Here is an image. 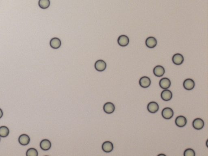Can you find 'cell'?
<instances>
[{
	"instance_id": "cell-19",
	"label": "cell",
	"mask_w": 208,
	"mask_h": 156,
	"mask_svg": "<svg viewBox=\"0 0 208 156\" xmlns=\"http://www.w3.org/2000/svg\"><path fill=\"white\" fill-rule=\"evenodd\" d=\"M10 134V130L6 126H1L0 127V136L6 137Z\"/></svg>"
},
{
	"instance_id": "cell-8",
	"label": "cell",
	"mask_w": 208,
	"mask_h": 156,
	"mask_svg": "<svg viewBox=\"0 0 208 156\" xmlns=\"http://www.w3.org/2000/svg\"><path fill=\"white\" fill-rule=\"evenodd\" d=\"M193 127L197 130L202 129L204 126V121L201 118H196L193 121L192 123Z\"/></svg>"
},
{
	"instance_id": "cell-25",
	"label": "cell",
	"mask_w": 208,
	"mask_h": 156,
	"mask_svg": "<svg viewBox=\"0 0 208 156\" xmlns=\"http://www.w3.org/2000/svg\"><path fill=\"white\" fill-rule=\"evenodd\" d=\"M0 141H1V136H0Z\"/></svg>"
},
{
	"instance_id": "cell-5",
	"label": "cell",
	"mask_w": 208,
	"mask_h": 156,
	"mask_svg": "<svg viewBox=\"0 0 208 156\" xmlns=\"http://www.w3.org/2000/svg\"><path fill=\"white\" fill-rule=\"evenodd\" d=\"M129 38L125 35H122L120 36L118 39V43L120 46H127L129 43Z\"/></svg>"
},
{
	"instance_id": "cell-16",
	"label": "cell",
	"mask_w": 208,
	"mask_h": 156,
	"mask_svg": "<svg viewBox=\"0 0 208 156\" xmlns=\"http://www.w3.org/2000/svg\"><path fill=\"white\" fill-rule=\"evenodd\" d=\"M61 42L60 39L58 38L54 37L52 38L50 42V46L52 48L57 50L60 48L61 46Z\"/></svg>"
},
{
	"instance_id": "cell-11",
	"label": "cell",
	"mask_w": 208,
	"mask_h": 156,
	"mask_svg": "<svg viewBox=\"0 0 208 156\" xmlns=\"http://www.w3.org/2000/svg\"><path fill=\"white\" fill-rule=\"evenodd\" d=\"M165 73V69L163 66L157 65L153 69V74L157 77H161Z\"/></svg>"
},
{
	"instance_id": "cell-24",
	"label": "cell",
	"mask_w": 208,
	"mask_h": 156,
	"mask_svg": "<svg viewBox=\"0 0 208 156\" xmlns=\"http://www.w3.org/2000/svg\"><path fill=\"white\" fill-rule=\"evenodd\" d=\"M161 155L166 156V155L163 154H160L158 155V156H161Z\"/></svg>"
},
{
	"instance_id": "cell-20",
	"label": "cell",
	"mask_w": 208,
	"mask_h": 156,
	"mask_svg": "<svg viewBox=\"0 0 208 156\" xmlns=\"http://www.w3.org/2000/svg\"><path fill=\"white\" fill-rule=\"evenodd\" d=\"M51 4L50 0H39L38 2V5L40 8L42 9L48 8Z\"/></svg>"
},
{
	"instance_id": "cell-17",
	"label": "cell",
	"mask_w": 208,
	"mask_h": 156,
	"mask_svg": "<svg viewBox=\"0 0 208 156\" xmlns=\"http://www.w3.org/2000/svg\"><path fill=\"white\" fill-rule=\"evenodd\" d=\"M19 142L21 145L27 146L30 143V137L29 135H26V134H22L19 136Z\"/></svg>"
},
{
	"instance_id": "cell-9",
	"label": "cell",
	"mask_w": 208,
	"mask_h": 156,
	"mask_svg": "<svg viewBox=\"0 0 208 156\" xmlns=\"http://www.w3.org/2000/svg\"><path fill=\"white\" fill-rule=\"evenodd\" d=\"M160 87L163 89H167L170 87L171 85V81L167 77H163L160 80L159 82Z\"/></svg>"
},
{
	"instance_id": "cell-14",
	"label": "cell",
	"mask_w": 208,
	"mask_h": 156,
	"mask_svg": "<svg viewBox=\"0 0 208 156\" xmlns=\"http://www.w3.org/2000/svg\"><path fill=\"white\" fill-rule=\"evenodd\" d=\"M161 98L165 101H169L172 99L173 94L171 91L167 89H164L162 91L161 94Z\"/></svg>"
},
{
	"instance_id": "cell-2",
	"label": "cell",
	"mask_w": 208,
	"mask_h": 156,
	"mask_svg": "<svg viewBox=\"0 0 208 156\" xmlns=\"http://www.w3.org/2000/svg\"><path fill=\"white\" fill-rule=\"evenodd\" d=\"M94 67L97 71L103 72L106 69L107 64L104 60H99L95 62Z\"/></svg>"
},
{
	"instance_id": "cell-22",
	"label": "cell",
	"mask_w": 208,
	"mask_h": 156,
	"mask_svg": "<svg viewBox=\"0 0 208 156\" xmlns=\"http://www.w3.org/2000/svg\"><path fill=\"white\" fill-rule=\"evenodd\" d=\"M195 151L192 149H187L184 151V156H195Z\"/></svg>"
},
{
	"instance_id": "cell-4",
	"label": "cell",
	"mask_w": 208,
	"mask_h": 156,
	"mask_svg": "<svg viewBox=\"0 0 208 156\" xmlns=\"http://www.w3.org/2000/svg\"><path fill=\"white\" fill-rule=\"evenodd\" d=\"M183 86L184 88L187 90H192L195 87V82L191 78H188L184 81Z\"/></svg>"
},
{
	"instance_id": "cell-1",
	"label": "cell",
	"mask_w": 208,
	"mask_h": 156,
	"mask_svg": "<svg viewBox=\"0 0 208 156\" xmlns=\"http://www.w3.org/2000/svg\"><path fill=\"white\" fill-rule=\"evenodd\" d=\"M174 111L170 107L165 108L161 112L163 118L166 119H170L173 117Z\"/></svg>"
},
{
	"instance_id": "cell-10",
	"label": "cell",
	"mask_w": 208,
	"mask_h": 156,
	"mask_svg": "<svg viewBox=\"0 0 208 156\" xmlns=\"http://www.w3.org/2000/svg\"><path fill=\"white\" fill-rule=\"evenodd\" d=\"M157 41L156 38L154 37H149L146 38L145 41L146 46L149 48L152 49L157 46Z\"/></svg>"
},
{
	"instance_id": "cell-18",
	"label": "cell",
	"mask_w": 208,
	"mask_h": 156,
	"mask_svg": "<svg viewBox=\"0 0 208 156\" xmlns=\"http://www.w3.org/2000/svg\"><path fill=\"white\" fill-rule=\"evenodd\" d=\"M40 147L42 150L44 151L49 150L51 147V143L49 140L44 139L40 142Z\"/></svg>"
},
{
	"instance_id": "cell-7",
	"label": "cell",
	"mask_w": 208,
	"mask_h": 156,
	"mask_svg": "<svg viewBox=\"0 0 208 156\" xmlns=\"http://www.w3.org/2000/svg\"><path fill=\"white\" fill-rule=\"evenodd\" d=\"M172 62L177 65H180L184 62V57L180 53H176L174 55L172 58Z\"/></svg>"
},
{
	"instance_id": "cell-13",
	"label": "cell",
	"mask_w": 208,
	"mask_h": 156,
	"mask_svg": "<svg viewBox=\"0 0 208 156\" xmlns=\"http://www.w3.org/2000/svg\"><path fill=\"white\" fill-rule=\"evenodd\" d=\"M176 125L180 128H182L186 126L187 123V120L186 118L183 116H178L175 119Z\"/></svg>"
},
{
	"instance_id": "cell-15",
	"label": "cell",
	"mask_w": 208,
	"mask_h": 156,
	"mask_svg": "<svg viewBox=\"0 0 208 156\" xmlns=\"http://www.w3.org/2000/svg\"><path fill=\"white\" fill-rule=\"evenodd\" d=\"M102 148L104 152L106 153H110L112 152L113 149V143L110 141H106L103 143L102 146Z\"/></svg>"
},
{
	"instance_id": "cell-21",
	"label": "cell",
	"mask_w": 208,
	"mask_h": 156,
	"mask_svg": "<svg viewBox=\"0 0 208 156\" xmlns=\"http://www.w3.org/2000/svg\"><path fill=\"white\" fill-rule=\"evenodd\" d=\"M38 155L37 150L34 148H30L26 152V156H37Z\"/></svg>"
},
{
	"instance_id": "cell-23",
	"label": "cell",
	"mask_w": 208,
	"mask_h": 156,
	"mask_svg": "<svg viewBox=\"0 0 208 156\" xmlns=\"http://www.w3.org/2000/svg\"><path fill=\"white\" fill-rule=\"evenodd\" d=\"M3 116V112L2 109H0V119Z\"/></svg>"
},
{
	"instance_id": "cell-3",
	"label": "cell",
	"mask_w": 208,
	"mask_h": 156,
	"mask_svg": "<svg viewBox=\"0 0 208 156\" xmlns=\"http://www.w3.org/2000/svg\"><path fill=\"white\" fill-rule=\"evenodd\" d=\"M103 110L107 114H111L113 113L115 110V106L113 103L111 102H107L104 105Z\"/></svg>"
},
{
	"instance_id": "cell-6",
	"label": "cell",
	"mask_w": 208,
	"mask_h": 156,
	"mask_svg": "<svg viewBox=\"0 0 208 156\" xmlns=\"http://www.w3.org/2000/svg\"><path fill=\"white\" fill-rule=\"evenodd\" d=\"M151 80L149 77L147 76H143L139 80L140 86L143 88H147L151 85Z\"/></svg>"
},
{
	"instance_id": "cell-12",
	"label": "cell",
	"mask_w": 208,
	"mask_h": 156,
	"mask_svg": "<svg viewBox=\"0 0 208 156\" xmlns=\"http://www.w3.org/2000/svg\"><path fill=\"white\" fill-rule=\"evenodd\" d=\"M159 104L155 102H151L148 103L147 106V109L148 112L151 113H155L159 110Z\"/></svg>"
}]
</instances>
